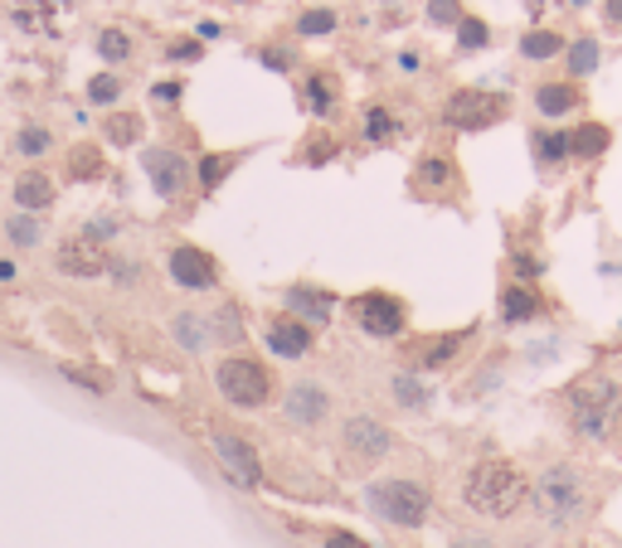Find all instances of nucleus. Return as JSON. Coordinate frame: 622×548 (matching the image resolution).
<instances>
[{"label":"nucleus","instance_id":"obj_2","mask_svg":"<svg viewBox=\"0 0 622 548\" xmlns=\"http://www.w3.org/2000/svg\"><path fill=\"white\" fill-rule=\"evenodd\" d=\"M622 412V393L613 379H584L569 389V418L584 437H608Z\"/></svg>","mask_w":622,"mask_h":548},{"label":"nucleus","instance_id":"obj_46","mask_svg":"<svg viewBox=\"0 0 622 548\" xmlns=\"http://www.w3.org/2000/svg\"><path fill=\"white\" fill-rule=\"evenodd\" d=\"M574 6H584V0H574Z\"/></svg>","mask_w":622,"mask_h":548},{"label":"nucleus","instance_id":"obj_3","mask_svg":"<svg viewBox=\"0 0 622 548\" xmlns=\"http://www.w3.org/2000/svg\"><path fill=\"white\" fill-rule=\"evenodd\" d=\"M369 510L389 525H404V529H418L428 519V490L418 480H375L369 486Z\"/></svg>","mask_w":622,"mask_h":548},{"label":"nucleus","instance_id":"obj_39","mask_svg":"<svg viewBox=\"0 0 622 548\" xmlns=\"http://www.w3.org/2000/svg\"><path fill=\"white\" fill-rule=\"evenodd\" d=\"M394 389H399V398H404L408 408H418V403H423V389H418L414 379H394Z\"/></svg>","mask_w":622,"mask_h":548},{"label":"nucleus","instance_id":"obj_7","mask_svg":"<svg viewBox=\"0 0 622 548\" xmlns=\"http://www.w3.org/2000/svg\"><path fill=\"white\" fill-rule=\"evenodd\" d=\"M351 316H355V326L365 330V336H375V340H389V336H399L404 330V306L385 297V291H369V297H361L351 306Z\"/></svg>","mask_w":622,"mask_h":548},{"label":"nucleus","instance_id":"obj_25","mask_svg":"<svg viewBox=\"0 0 622 548\" xmlns=\"http://www.w3.org/2000/svg\"><path fill=\"white\" fill-rule=\"evenodd\" d=\"M560 49H564V39L550 34V30H535V34L521 39V53H525V59H554Z\"/></svg>","mask_w":622,"mask_h":548},{"label":"nucleus","instance_id":"obj_1","mask_svg":"<svg viewBox=\"0 0 622 548\" xmlns=\"http://www.w3.org/2000/svg\"><path fill=\"white\" fill-rule=\"evenodd\" d=\"M462 496H467V505L476 515L511 519L515 510H521V500H525V476L515 471L511 461H482V466H472Z\"/></svg>","mask_w":622,"mask_h":548},{"label":"nucleus","instance_id":"obj_40","mask_svg":"<svg viewBox=\"0 0 622 548\" xmlns=\"http://www.w3.org/2000/svg\"><path fill=\"white\" fill-rule=\"evenodd\" d=\"M326 548H369L365 539H355V534H330Z\"/></svg>","mask_w":622,"mask_h":548},{"label":"nucleus","instance_id":"obj_45","mask_svg":"<svg viewBox=\"0 0 622 548\" xmlns=\"http://www.w3.org/2000/svg\"><path fill=\"white\" fill-rule=\"evenodd\" d=\"M608 16H613V20H622V0H608Z\"/></svg>","mask_w":622,"mask_h":548},{"label":"nucleus","instance_id":"obj_18","mask_svg":"<svg viewBox=\"0 0 622 548\" xmlns=\"http://www.w3.org/2000/svg\"><path fill=\"white\" fill-rule=\"evenodd\" d=\"M535 107L545 117H564V112H574V107H579V92L569 88V83H545V88L535 92Z\"/></svg>","mask_w":622,"mask_h":548},{"label":"nucleus","instance_id":"obj_33","mask_svg":"<svg viewBox=\"0 0 622 548\" xmlns=\"http://www.w3.org/2000/svg\"><path fill=\"white\" fill-rule=\"evenodd\" d=\"M418 180H423V185H447V180H453V166H447V160H423V166H418Z\"/></svg>","mask_w":622,"mask_h":548},{"label":"nucleus","instance_id":"obj_11","mask_svg":"<svg viewBox=\"0 0 622 548\" xmlns=\"http://www.w3.org/2000/svg\"><path fill=\"white\" fill-rule=\"evenodd\" d=\"M141 166H147V180L156 185V195H180L185 180H190V166H185V156L176 151H147L141 156Z\"/></svg>","mask_w":622,"mask_h":548},{"label":"nucleus","instance_id":"obj_23","mask_svg":"<svg viewBox=\"0 0 622 548\" xmlns=\"http://www.w3.org/2000/svg\"><path fill=\"white\" fill-rule=\"evenodd\" d=\"M535 156L545 160V166H554V160L574 156L569 151V131H535Z\"/></svg>","mask_w":622,"mask_h":548},{"label":"nucleus","instance_id":"obj_12","mask_svg":"<svg viewBox=\"0 0 622 548\" xmlns=\"http://www.w3.org/2000/svg\"><path fill=\"white\" fill-rule=\"evenodd\" d=\"M215 451H219V461L229 466V476L238 480V486H258V480H263V466H258L254 447H248L244 437H229V432H219V437H215Z\"/></svg>","mask_w":622,"mask_h":548},{"label":"nucleus","instance_id":"obj_30","mask_svg":"<svg viewBox=\"0 0 622 548\" xmlns=\"http://www.w3.org/2000/svg\"><path fill=\"white\" fill-rule=\"evenodd\" d=\"M365 137L369 141H389L394 137V117L385 112V107H369L365 112Z\"/></svg>","mask_w":622,"mask_h":548},{"label":"nucleus","instance_id":"obj_19","mask_svg":"<svg viewBox=\"0 0 622 548\" xmlns=\"http://www.w3.org/2000/svg\"><path fill=\"white\" fill-rule=\"evenodd\" d=\"M336 92H340L336 73H312V78H307V107H312L316 117H326L330 107H336Z\"/></svg>","mask_w":622,"mask_h":548},{"label":"nucleus","instance_id":"obj_47","mask_svg":"<svg viewBox=\"0 0 622 548\" xmlns=\"http://www.w3.org/2000/svg\"><path fill=\"white\" fill-rule=\"evenodd\" d=\"M238 6H244V0H238Z\"/></svg>","mask_w":622,"mask_h":548},{"label":"nucleus","instance_id":"obj_44","mask_svg":"<svg viewBox=\"0 0 622 548\" xmlns=\"http://www.w3.org/2000/svg\"><path fill=\"white\" fill-rule=\"evenodd\" d=\"M453 548H492L486 539H462V544H453Z\"/></svg>","mask_w":622,"mask_h":548},{"label":"nucleus","instance_id":"obj_35","mask_svg":"<svg viewBox=\"0 0 622 548\" xmlns=\"http://www.w3.org/2000/svg\"><path fill=\"white\" fill-rule=\"evenodd\" d=\"M428 16H433V24H462V6L457 0H433Z\"/></svg>","mask_w":622,"mask_h":548},{"label":"nucleus","instance_id":"obj_21","mask_svg":"<svg viewBox=\"0 0 622 548\" xmlns=\"http://www.w3.org/2000/svg\"><path fill=\"white\" fill-rule=\"evenodd\" d=\"M69 176L73 180H98L102 176V151L98 146H73L69 151Z\"/></svg>","mask_w":622,"mask_h":548},{"label":"nucleus","instance_id":"obj_13","mask_svg":"<svg viewBox=\"0 0 622 548\" xmlns=\"http://www.w3.org/2000/svg\"><path fill=\"white\" fill-rule=\"evenodd\" d=\"M268 350L283 355V359H302L312 350V326H302L293 316H277L268 326Z\"/></svg>","mask_w":622,"mask_h":548},{"label":"nucleus","instance_id":"obj_20","mask_svg":"<svg viewBox=\"0 0 622 548\" xmlns=\"http://www.w3.org/2000/svg\"><path fill=\"white\" fill-rule=\"evenodd\" d=\"M287 306H293V311H302V316H312L316 326H322V320L330 316V297H326V291H307V287H293V291H287Z\"/></svg>","mask_w":622,"mask_h":548},{"label":"nucleus","instance_id":"obj_9","mask_svg":"<svg viewBox=\"0 0 622 548\" xmlns=\"http://www.w3.org/2000/svg\"><path fill=\"white\" fill-rule=\"evenodd\" d=\"M170 277H176L180 287H190V291H209V287L219 282V267H215V258H209V252L180 243L176 252H170Z\"/></svg>","mask_w":622,"mask_h":548},{"label":"nucleus","instance_id":"obj_32","mask_svg":"<svg viewBox=\"0 0 622 548\" xmlns=\"http://www.w3.org/2000/svg\"><path fill=\"white\" fill-rule=\"evenodd\" d=\"M117 92H122V83H117L112 73H98V78L88 83V98H92V102H112Z\"/></svg>","mask_w":622,"mask_h":548},{"label":"nucleus","instance_id":"obj_15","mask_svg":"<svg viewBox=\"0 0 622 548\" xmlns=\"http://www.w3.org/2000/svg\"><path fill=\"white\" fill-rule=\"evenodd\" d=\"M287 418L302 422V427H307V422H322V418H326V393L316 389V383H297V389L287 393Z\"/></svg>","mask_w":622,"mask_h":548},{"label":"nucleus","instance_id":"obj_14","mask_svg":"<svg viewBox=\"0 0 622 548\" xmlns=\"http://www.w3.org/2000/svg\"><path fill=\"white\" fill-rule=\"evenodd\" d=\"M346 447L355 451V457L375 461V457H385V451H389V432L379 422H369V418H355L346 427Z\"/></svg>","mask_w":622,"mask_h":548},{"label":"nucleus","instance_id":"obj_6","mask_svg":"<svg viewBox=\"0 0 622 548\" xmlns=\"http://www.w3.org/2000/svg\"><path fill=\"white\" fill-rule=\"evenodd\" d=\"M443 117H447V127H457V131H486L492 122L506 117V98H501V92L467 88V92H453V98H447Z\"/></svg>","mask_w":622,"mask_h":548},{"label":"nucleus","instance_id":"obj_26","mask_svg":"<svg viewBox=\"0 0 622 548\" xmlns=\"http://www.w3.org/2000/svg\"><path fill=\"white\" fill-rule=\"evenodd\" d=\"M102 131H108V141H112V146H131V141L141 137V117L117 112V117H108V127H102Z\"/></svg>","mask_w":622,"mask_h":548},{"label":"nucleus","instance_id":"obj_36","mask_svg":"<svg viewBox=\"0 0 622 548\" xmlns=\"http://www.w3.org/2000/svg\"><path fill=\"white\" fill-rule=\"evenodd\" d=\"M330 24H336L330 10H307V16H302V34H326Z\"/></svg>","mask_w":622,"mask_h":548},{"label":"nucleus","instance_id":"obj_31","mask_svg":"<svg viewBox=\"0 0 622 548\" xmlns=\"http://www.w3.org/2000/svg\"><path fill=\"white\" fill-rule=\"evenodd\" d=\"M457 44L462 49H482L486 44V24L482 20H462L457 24Z\"/></svg>","mask_w":622,"mask_h":548},{"label":"nucleus","instance_id":"obj_34","mask_svg":"<svg viewBox=\"0 0 622 548\" xmlns=\"http://www.w3.org/2000/svg\"><path fill=\"white\" fill-rule=\"evenodd\" d=\"M20 151H24V156H45V151H49V131H45V127H24Z\"/></svg>","mask_w":622,"mask_h":548},{"label":"nucleus","instance_id":"obj_4","mask_svg":"<svg viewBox=\"0 0 622 548\" xmlns=\"http://www.w3.org/2000/svg\"><path fill=\"white\" fill-rule=\"evenodd\" d=\"M215 383H219V393L229 398V403H238V408H263L268 403V393H273L268 369H263L258 359H248V355L224 359V365L215 369Z\"/></svg>","mask_w":622,"mask_h":548},{"label":"nucleus","instance_id":"obj_28","mask_svg":"<svg viewBox=\"0 0 622 548\" xmlns=\"http://www.w3.org/2000/svg\"><path fill=\"white\" fill-rule=\"evenodd\" d=\"M569 69H574V73H593V69H599V44H593V39H579V44L569 49Z\"/></svg>","mask_w":622,"mask_h":548},{"label":"nucleus","instance_id":"obj_16","mask_svg":"<svg viewBox=\"0 0 622 548\" xmlns=\"http://www.w3.org/2000/svg\"><path fill=\"white\" fill-rule=\"evenodd\" d=\"M16 199H20V209H49L55 205V185L39 176V170H30V176H20Z\"/></svg>","mask_w":622,"mask_h":548},{"label":"nucleus","instance_id":"obj_24","mask_svg":"<svg viewBox=\"0 0 622 548\" xmlns=\"http://www.w3.org/2000/svg\"><path fill=\"white\" fill-rule=\"evenodd\" d=\"M603 146H608V131L593 127V122L579 127V131H569V151H574V156H599Z\"/></svg>","mask_w":622,"mask_h":548},{"label":"nucleus","instance_id":"obj_29","mask_svg":"<svg viewBox=\"0 0 622 548\" xmlns=\"http://www.w3.org/2000/svg\"><path fill=\"white\" fill-rule=\"evenodd\" d=\"M229 170H234V156H205L200 160V185H205V190H215Z\"/></svg>","mask_w":622,"mask_h":548},{"label":"nucleus","instance_id":"obj_22","mask_svg":"<svg viewBox=\"0 0 622 548\" xmlns=\"http://www.w3.org/2000/svg\"><path fill=\"white\" fill-rule=\"evenodd\" d=\"M462 340H467V336H443V340L423 345V350H418V365H423V369H438V365H447V359H453V355L462 350Z\"/></svg>","mask_w":622,"mask_h":548},{"label":"nucleus","instance_id":"obj_41","mask_svg":"<svg viewBox=\"0 0 622 548\" xmlns=\"http://www.w3.org/2000/svg\"><path fill=\"white\" fill-rule=\"evenodd\" d=\"M263 63H268V69H287L293 59H287V49H263Z\"/></svg>","mask_w":622,"mask_h":548},{"label":"nucleus","instance_id":"obj_27","mask_svg":"<svg viewBox=\"0 0 622 548\" xmlns=\"http://www.w3.org/2000/svg\"><path fill=\"white\" fill-rule=\"evenodd\" d=\"M98 53L108 63H122V59H131V39L122 34V30H102L98 34Z\"/></svg>","mask_w":622,"mask_h":548},{"label":"nucleus","instance_id":"obj_5","mask_svg":"<svg viewBox=\"0 0 622 548\" xmlns=\"http://www.w3.org/2000/svg\"><path fill=\"white\" fill-rule=\"evenodd\" d=\"M535 505L550 525H569V519H579V510H584V486H579V476L569 466H554V471L540 476Z\"/></svg>","mask_w":622,"mask_h":548},{"label":"nucleus","instance_id":"obj_17","mask_svg":"<svg viewBox=\"0 0 622 548\" xmlns=\"http://www.w3.org/2000/svg\"><path fill=\"white\" fill-rule=\"evenodd\" d=\"M501 316H506L511 326L515 320H531V316H540V297L531 287H506L501 291Z\"/></svg>","mask_w":622,"mask_h":548},{"label":"nucleus","instance_id":"obj_43","mask_svg":"<svg viewBox=\"0 0 622 548\" xmlns=\"http://www.w3.org/2000/svg\"><path fill=\"white\" fill-rule=\"evenodd\" d=\"M170 59H200V44H176V53Z\"/></svg>","mask_w":622,"mask_h":548},{"label":"nucleus","instance_id":"obj_8","mask_svg":"<svg viewBox=\"0 0 622 548\" xmlns=\"http://www.w3.org/2000/svg\"><path fill=\"white\" fill-rule=\"evenodd\" d=\"M59 272H69V277L108 272V248H102V238H92V233L63 238V243H59Z\"/></svg>","mask_w":622,"mask_h":548},{"label":"nucleus","instance_id":"obj_10","mask_svg":"<svg viewBox=\"0 0 622 548\" xmlns=\"http://www.w3.org/2000/svg\"><path fill=\"white\" fill-rule=\"evenodd\" d=\"M73 0H10V16H16L20 30H39V34H55L59 20L69 16Z\"/></svg>","mask_w":622,"mask_h":548},{"label":"nucleus","instance_id":"obj_37","mask_svg":"<svg viewBox=\"0 0 622 548\" xmlns=\"http://www.w3.org/2000/svg\"><path fill=\"white\" fill-rule=\"evenodd\" d=\"M10 238H16L20 248H30V243H39V223L34 219H10Z\"/></svg>","mask_w":622,"mask_h":548},{"label":"nucleus","instance_id":"obj_42","mask_svg":"<svg viewBox=\"0 0 622 548\" xmlns=\"http://www.w3.org/2000/svg\"><path fill=\"white\" fill-rule=\"evenodd\" d=\"M151 98H161V102H176V98H180V83H156V88H151Z\"/></svg>","mask_w":622,"mask_h":548},{"label":"nucleus","instance_id":"obj_38","mask_svg":"<svg viewBox=\"0 0 622 548\" xmlns=\"http://www.w3.org/2000/svg\"><path fill=\"white\" fill-rule=\"evenodd\" d=\"M176 326H180V340H185V345H190V350H200V345H205V330H200V320H190V316H180V320H176Z\"/></svg>","mask_w":622,"mask_h":548}]
</instances>
